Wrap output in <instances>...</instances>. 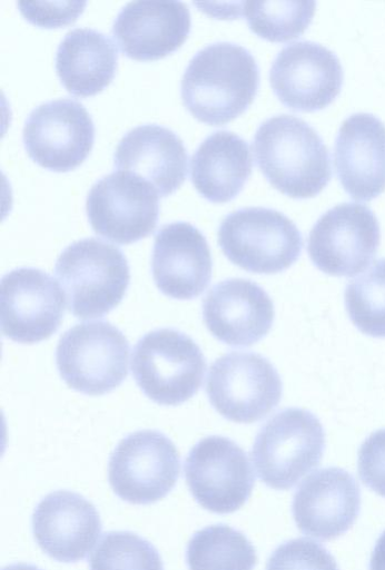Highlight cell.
Listing matches in <instances>:
<instances>
[{
  "instance_id": "1",
  "label": "cell",
  "mask_w": 385,
  "mask_h": 570,
  "mask_svg": "<svg viewBox=\"0 0 385 570\" xmlns=\"http://www.w3.org/2000/svg\"><path fill=\"white\" fill-rule=\"evenodd\" d=\"M258 86L259 70L254 56L243 46L219 41L200 49L188 62L180 95L196 119L220 126L249 107Z\"/></svg>"
},
{
  "instance_id": "2",
  "label": "cell",
  "mask_w": 385,
  "mask_h": 570,
  "mask_svg": "<svg viewBox=\"0 0 385 570\" xmlns=\"http://www.w3.org/2000/svg\"><path fill=\"white\" fill-rule=\"evenodd\" d=\"M253 150L265 178L292 198L314 197L330 180L327 147L298 117L284 114L266 119L254 135Z\"/></svg>"
},
{
  "instance_id": "3",
  "label": "cell",
  "mask_w": 385,
  "mask_h": 570,
  "mask_svg": "<svg viewBox=\"0 0 385 570\" xmlns=\"http://www.w3.org/2000/svg\"><path fill=\"white\" fill-rule=\"evenodd\" d=\"M55 274L65 289L70 313L82 320L101 317L113 309L130 282L124 253L95 237L66 247L56 262Z\"/></svg>"
},
{
  "instance_id": "4",
  "label": "cell",
  "mask_w": 385,
  "mask_h": 570,
  "mask_svg": "<svg viewBox=\"0 0 385 570\" xmlns=\"http://www.w3.org/2000/svg\"><path fill=\"white\" fill-rule=\"evenodd\" d=\"M206 360L200 347L185 333L159 328L135 345L131 371L140 390L160 405H178L200 389Z\"/></svg>"
},
{
  "instance_id": "5",
  "label": "cell",
  "mask_w": 385,
  "mask_h": 570,
  "mask_svg": "<svg viewBox=\"0 0 385 570\" xmlns=\"http://www.w3.org/2000/svg\"><path fill=\"white\" fill-rule=\"evenodd\" d=\"M325 432L312 412L289 407L276 413L256 435L251 458L259 479L287 490L320 463Z\"/></svg>"
},
{
  "instance_id": "6",
  "label": "cell",
  "mask_w": 385,
  "mask_h": 570,
  "mask_svg": "<svg viewBox=\"0 0 385 570\" xmlns=\"http://www.w3.org/2000/svg\"><path fill=\"white\" fill-rule=\"evenodd\" d=\"M225 256L240 268L276 274L299 257L303 237L287 216L272 208L245 207L229 213L218 228Z\"/></svg>"
},
{
  "instance_id": "7",
  "label": "cell",
  "mask_w": 385,
  "mask_h": 570,
  "mask_svg": "<svg viewBox=\"0 0 385 570\" xmlns=\"http://www.w3.org/2000/svg\"><path fill=\"white\" fill-rule=\"evenodd\" d=\"M129 344L108 322L80 323L59 340L56 363L61 379L71 389L102 395L118 387L128 374Z\"/></svg>"
},
{
  "instance_id": "8",
  "label": "cell",
  "mask_w": 385,
  "mask_h": 570,
  "mask_svg": "<svg viewBox=\"0 0 385 570\" xmlns=\"http://www.w3.org/2000/svg\"><path fill=\"white\" fill-rule=\"evenodd\" d=\"M206 392L221 416L236 423H253L277 406L283 383L266 357L235 351L211 364Z\"/></svg>"
},
{
  "instance_id": "9",
  "label": "cell",
  "mask_w": 385,
  "mask_h": 570,
  "mask_svg": "<svg viewBox=\"0 0 385 570\" xmlns=\"http://www.w3.org/2000/svg\"><path fill=\"white\" fill-rule=\"evenodd\" d=\"M159 194L140 176L115 170L88 190L86 213L96 234L126 245L149 236L157 226Z\"/></svg>"
},
{
  "instance_id": "10",
  "label": "cell",
  "mask_w": 385,
  "mask_h": 570,
  "mask_svg": "<svg viewBox=\"0 0 385 570\" xmlns=\"http://www.w3.org/2000/svg\"><path fill=\"white\" fill-rule=\"evenodd\" d=\"M180 472L179 453L165 434L141 430L124 438L109 459L108 479L113 492L132 504L165 498Z\"/></svg>"
},
{
  "instance_id": "11",
  "label": "cell",
  "mask_w": 385,
  "mask_h": 570,
  "mask_svg": "<svg viewBox=\"0 0 385 570\" xmlns=\"http://www.w3.org/2000/svg\"><path fill=\"white\" fill-rule=\"evenodd\" d=\"M378 220L367 206L343 203L323 214L308 235L307 252L314 265L333 276L364 271L379 246Z\"/></svg>"
},
{
  "instance_id": "12",
  "label": "cell",
  "mask_w": 385,
  "mask_h": 570,
  "mask_svg": "<svg viewBox=\"0 0 385 570\" xmlns=\"http://www.w3.org/2000/svg\"><path fill=\"white\" fill-rule=\"evenodd\" d=\"M185 479L194 499L218 514L238 510L255 484L246 452L220 435L204 438L192 446L185 461Z\"/></svg>"
},
{
  "instance_id": "13",
  "label": "cell",
  "mask_w": 385,
  "mask_h": 570,
  "mask_svg": "<svg viewBox=\"0 0 385 570\" xmlns=\"http://www.w3.org/2000/svg\"><path fill=\"white\" fill-rule=\"evenodd\" d=\"M93 140L91 116L71 98L40 104L28 115L22 129V141L29 157L53 171L78 167L89 155Z\"/></svg>"
},
{
  "instance_id": "14",
  "label": "cell",
  "mask_w": 385,
  "mask_h": 570,
  "mask_svg": "<svg viewBox=\"0 0 385 570\" xmlns=\"http://www.w3.org/2000/svg\"><path fill=\"white\" fill-rule=\"evenodd\" d=\"M269 81L282 104L297 111L320 110L340 92L343 68L337 56L313 41L285 46L274 59Z\"/></svg>"
},
{
  "instance_id": "15",
  "label": "cell",
  "mask_w": 385,
  "mask_h": 570,
  "mask_svg": "<svg viewBox=\"0 0 385 570\" xmlns=\"http://www.w3.org/2000/svg\"><path fill=\"white\" fill-rule=\"evenodd\" d=\"M1 331L14 342L32 344L49 338L60 326L65 296L43 271L21 267L1 278Z\"/></svg>"
},
{
  "instance_id": "16",
  "label": "cell",
  "mask_w": 385,
  "mask_h": 570,
  "mask_svg": "<svg viewBox=\"0 0 385 570\" xmlns=\"http://www.w3.org/2000/svg\"><path fill=\"white\" fill-rule=\"evenodd\" d=\"M359 509L357 481L336 466L307 476L296 490L292 504L297 528L319 540H332L345 533L356 521Z\"/></svg>"
},
{
  "instance_id": "17",
  "label": "cell",
  "mask_w": 385,
  "mask_h": 570,
  "mask_svg": "<svg viewBox=\"0 0 385 570\" xmlns=\"http://www.w3.org/2000/svg\"><path fill=\"white\" fill-rule=\"evenodd\" d=\"M211 269L207 239L194 225L174 222L157 232L151 273L162 294L176 299H192L210 283Z\"/></svg>"
},
{
  "instance_id": "18",
  "label": "cell",
  "mask_w": 385,
  "mask_h": 570,
  "mask_svg": "<svg viewBox=\"0 0 385 570\" xmlns=\"http://www.w3.org/2000/svg\"><path fill=\"white\" fill-rule=\"evenodd\" d=\"M275 317L268 294L255 282L228 278L210 288L203 301L209 332L230 346H250L270 330Z\"/></svg>"
},
{
  "instance_id": "19",
  "label": "cell",
  "mask_w": 385,
  "mask_h": 570,
  "mask_svg": "<svg viewBox=\"0 0 385 570\" xmlns=\"http://www.w3.org/2000/svg\"><path fill=\"white\" fill-rule=\"evenodd\" d=\"M32 532L39 547L60 562L85 559L95 547L101 520L82 495L59 490L47 494L32 514Z\"/></svg>"
},
{
  "instance_id": "20",
  "label": "cell",
  "mask_w": 385,
  "mask_h": 570,
  "mask_svg": "<svg viewBox=\"0 0 385 570\" xmlns=\"http://www.w3.org/2000/svg\"><path fill=\"white\" fill-rule=\"evenodd\" d=\"M190 12L179 1H131L112 23L120 50L136 60H156L176 51L190 31Z\"/></svg>"
},
{
  "instance_id": "21",
  "label": "cell",
  "mask_w": 385,
  "mask_h": 570,
  "mask_svg": "<svg viewBox=\"0 0 385 570\" xmlns=\"http://www.w3.org/2000/svg\"><path fill=\"white\" fill-rule=\"evenodd\" d=\"M336 175L355 200L368 202L385 190V125L357 112L339 127L334 146Z\"/></svg>"
},
{
  "instance_id": "22",
  "label": "cell",
  "mask_w": 385,
  "mask_h": 570,
  "mask_svg": "<svg viewBox=\"0 0 385 570\" xmlns=\"http://www.w3.org/2000/svg\"><path fill=\"white\" fill-rule=\"evenodd\" d=\"M187 160V150L177 134L156 124L127 131L113 153L116 170L140 176L160 197L175 193L185 181Z\"/></svg>"
},
{
  "instance_id": "23",
  "label": "cell",
  "mask_w": 385,
  "mask_h": 570,
  "mask_svg": "<svg viewBox=\"0 0 385 570\" xmlns=\"http://www.w3.org/2000/svg\"><path fill=\"white\" fill-rule=\"evenodd\" d=\"M253 168L249 146L240 136L218 130L206 137L190 160V179L196 190L211 203L235 198Z\"/></svg>"
},
{
  "instance_id": "24",
  "label": "cell",
  "mask_w": 385,
  "mask_h": 570,
  "mask_svg": "<svg viewBox=\"0 0 385 570\" xmlns=\"http://www.w3.org/2000/svg\"><path fill=\"white\" fill-rule=\"evenodd\" d=\"M117 58L116 47L107 35L91 28H75L58 45L56 70L70 94L93 96L113 79Z\"/></svg>"
},
{
  "instance_id": "25",
  "label": "cell",
  "mask_w": 385,
  "mask_h": 570,
  "mask_svg": "<svg viewBox=\"0 0 385 570\" xmlns=\"http://www.w3.org/2000/svg\"><path fill=\"white\" fill-rule=\"evenodd\" d=\"M186 562L189 570H253L257 554L244 533L226 524H214L191 537Z\"/></svg>"
},
{
  "instance_id": "26",
  "label": "cell",
  "mask_w": 385,
  "mask_h": 570,
  "mask_svg": "<svg viewBox=\"0 0 385 570\" xmlns=\"http://www.w3.org/2000/svg\"><path fill=\"white\" fill-rule=\"evenodd\" d=\"M314 1H246L241 14L253 32L272 42H285L299 37L310 24Z\"/></svg>"
},
{
  "instance_id": "27",
  "label": "cell",
  "mask_w": 385,
  "mask_h": 570,
  "mask_svg": "<svg viewBox=\"0 0 385 570\" xmlns=\"http://www.w3.org/2000/svg\"><path fill=\"white\" fill-rule=\"evenodd\" d=\"M345 306L364 334L385 337V258L377 259L345 289Z\"/></svg>"
},
{
  "instance_id": "28",
  "label": "cell",
  "mask_w": 385,
  "mask_h": 570,
  "mask_svg": "<svg viewBox=\"0 0 385 570\" xmlns=\"http://www.w3.org/2000/svg\"><path fill=\"white\" fill-rule=\"evenodd\" d=\"M90 570H164L157 549L129 531L103 534L89 559Z\"/></svg>"
},
{
  "instance_id": "29",
  "label": "cell",
  "mask_w": 385,
  "mask_h": 570,
  "mask_svg": "<svg viewBox=\"0 0 385 570\" xmlns=\"http://www.w3.org/2000/svg\"><path fill=\"white\" fill-rule=\"evenodd\" d=\"M266 570H339L334 557L318 542L297 538L278 546Z\"/></svg>"
},
{
  "instance_id": "30",
  "label": "cell",
  "mask_w": 385,
  "mask_h": 570,
  "mask_svg": "<svg viewBox=\"0 0 385 570\" xmlns=\"http://www.w3.org/2000/svg\"><path fill=\"white\" fill-rule=\"evenodd\" d=\"M357 466L362 482L385 498V429L373 432L362 443Z\"/></svg>"
},
{
  "instance_id": "31",
  "label": "cell",
  "mask_w": 385,
  "mask_h": 570,
  "mask_svg": "<svg viewBox=\"0 0 385 570\" xmlns=\"http://www.w3.org/2000/svg\"><path fill=\"white\" fill-rule=\"evenodd\" d=\"M86 1L18 2L19 11L31 23L43 28L66 26L83 11Z\"/></svg>"
},
{
  "instance_id": "32",
  "label": "cell",
  "mask_w": 385,
  "mask_h": 570,
  "mask_svg": "<svg viewBox=\"0 0 385 570\" xmlns=\"http://www.w3.org/2000/svg\"><path fill=\"white\" fill-rule=\"evenodd\" d=\"M369 570H385V531L376 540L369 560Z\"/></svg>"
},
{
  "instance_id": "33",
  "label": "cell",
  "mask_w": 385,
  "mask_h": 570,
  "mask_svg": "<svg viewBox=\"0 0 385 570\" xmlns=\"http://www.w3.org/2000/svg\"><path fill=\"white\" fill-rule=\"evenodd\" d=\"M2 570H41L33 564L16 563L3 568Z\"/></svg>"
}]
</instances>
